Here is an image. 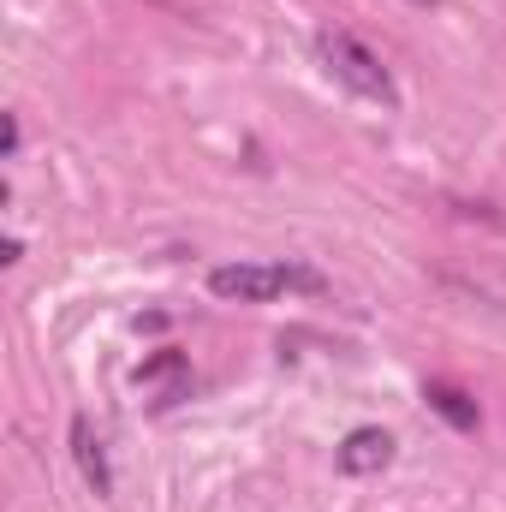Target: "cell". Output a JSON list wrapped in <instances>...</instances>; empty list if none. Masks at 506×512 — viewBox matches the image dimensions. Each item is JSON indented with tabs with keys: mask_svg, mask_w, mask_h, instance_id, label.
<instances>
[{
	"mask_svg": "<svg viewBox=\"0 0 506 512\" xmlns=\"http://www.w3.org/2000/svg\"><path fill=\"white\" fill-rule=\"evenodd\" d=\"M411 6H441V0H411Z\"/></svg>",
	"mask_w": 506,
	"mask_h": 512,
	"instance_id": "7",
	"label": "cell"
},
{
	"mask_svg": "<svg viewBox=\"0 0 506 512\" xmlns=\"http://www.w3.org/2000/svg\"><path fill=\"white\" fill-rule=\"evenodd\" d=\"M423 399H429V411H441L453 429H477V423H483L477 399H471L465 387H453V382H429V387H423Z\"/></svg>",
	"mask_w": 506,
	"mask_h": 512,
	"instance_id": "5",
	"label": "cell"
},
{
	"mask_svg": "<svg viewBox=\"0 0 506 512\" xmlns=\"http://www.w3.org/2000/svg\"><path fill=\"white\" fill-rule=\"evenodd\" d=\"M18 137H24V131H18V114H6V126H0V149L18 155Z\"/></svg>",
	"mask_w": 506,
	"mask_h": 512,
	"instance_id": "6",
	"label": "cell"
},
{
	"mask_svg": "<svg viewBox=\"0 0 506 512\" xmlns=\"http://www.w3.org/2000/svg\"><path fill=\"white\" fill-rule=\"evenodd\" d=\"M340 471L346 477H376V471H387L393 465V435L387 429H376V423H364V429H352L346 441H340Z\"/></svg>",
	"mask_w": 506,
	"mask_h": 512,
	"instance_id": "3",
	"label": "cell"
},
{
	"mask_svg": "<svg viewBox=\"0 0 506 512\" xmlns=\"http://www.w3.org/2000/svg\"><path fill=\"white\" fill-rule=\"evenodd\" d=\"M72 459H78V471H84V483H90L96 495H114L108 453H102V441H96V429H90L84 417H72Z\"/></svg>",
	"mask_w": 506,
	"mask_h": 512,
	"instance_id": "4",
	"label": "cell"
},
{
	"mask_svg": "<svg viewBox=\"0 0 506 512\" xmlns=\"http://www.w3.org/2000/svg\"><path fill=\"white\" fill-rule=\"evenodd\" d=\"M209 292L233 304H274L280 292H328V280L304 262H227L209 274Z\"/></svg>",
	"mask_w": 506,
	"mask_h": 512,
	"instance_id": "1",
	"label": "cell"
},
{
	"mask_svg": "<svg viewBox=\"0 0 506 512\" xmlns=\"http://www.w3.org/2000/svg\"><path fill=\"white\" fill-rule=\"evenodd\" d=\"M316 54H322V66H328L352 96L381 102V108H399V90H393L387 66H381V60L358 42V36H352V30H322V36H316Z\"/></svg>",
	"mask_w": 506,
	"mask_h": 512,
	"instance_id": "2",
	"label": "cell"
}]
</instances>
